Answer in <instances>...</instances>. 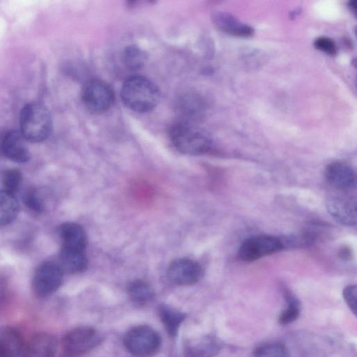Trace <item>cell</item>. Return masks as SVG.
<instances>
[{"label":"cell","mask_w":357,"mask_h":357,"mask_svg":"<svg viewBox=\"0 0 357 357\" xmlns=\"http://www.w3.org/2000/svg\"><path fill=\"white\" fill-rule=\"evenodd\" d=\"M56 349L57 340L54 335L38 333L29 340L24 357H54Z\"/></svg>","instance_id":"cell-15"},{"label":"cell","mask_w":357,"mask_h":357,"mask_svg":"<svg viewBox=\"0 0 357 357\" xmlns=\"http://www.w3.org/2000/svg\"><path fill=\"white\" fill-rule=\"evenodd\" d=\"M253 357H289L287 347L280 342L266 343L257 347Z\"/></svg>","instance_id":"cell-22"},{"label":"cell","mask_w":357,"mask_h":357,"mask_svg":"<svg viewBox=\"0 0 357 357\" xmlns=\"http://www.w3.org/2000/svg\"><path fill=\"white\" fill-rule=\"evenodd\" d=\"M63 271L59 265L52 261H44L36 268L32 282L34 295L43 298L53 294L61 285Z\"/></svg>","instance_id":"cell-7"},{"label":"cell","mask_w":357,"mask_h":357,"mask_svg":"<svg viewBox=\"0 0 357 357\" xmlns=\"http://www.w3.org/2000/svg\"><path fill=\"white\" fill-rule=\"evenodd\" d=\"M126 349L136 357H152L158 351L161 340L150 326L139 325L130 328L123 337Z\"/></svg>","instance_id":"cell-4"},{"label":"cell","mask_w":357,"mask_h":357,"mask_svg":"<svg viewBox=\"0 0 357 357\" xmlns=\"http://www.w3.org/2000/svg\"><path fill=\"white\" fill-rule=\"evenodd\" d=\"M325 177L333 187L347 190L354 186L356 176L354 169L343 162H333L327 165Z\"/></svg>","instance_id":"cell-11"},{"label":"cell","mask_w":357,"mask_h":357,"mask_svg":"<svg viewBox=\"0 0 357 357\" xmlns=\"http://www.w3.org/2000/svg\"><path fill=\"white\" fill-rule=\"evenodd\" d=\"M128 294L130 301L137 306L150 303L154 298L151 287L141 280L132 281L128 286Z\"/></svg>","instance_id":"cell-21"},{"label":"cell","mask_w":357,"mask_h":357,"mask_svg":"<svg viewBox=\"0 0 357 357\" xmlns=\"http://www.w3.org/2000/svg\"><path fill=\"white\" fill-rule=\"evenodd\" d=\"M169 135L174 147L184 154H203L208 152L212 147L208 134L188 120L172 124Z\"/></svg>","instance_id":"cell-2"},{"label":"cell","mask_w":357,"mask_h":357,"mask_svg":"<svg viewBox=\"0 0 357 357\" xmlns=\"http://www.w3.org/2000/svg\"><path fill=\"white\" fill-rule=\"evenodd\" d=\"M20 205L15 195L0 190V226L7 225L17 217Z\"/></svg>","instance_id":"cell-20"},{"label":"cell","mask_w":357,"mask_h":357,"mask_svg":"<svg viewBox=\"0 0 357 357\" xmlns=\"http://www.w3.org/2000/svg\"><path fill=\"white\" fill-rule=\"evenodd\" d=\"M344 300L351 312L356 314L357 312V288L356 284H350L344 287L342 291Z\"/></svg>","instance_id":"cell-28"},{"label":"cell","mask_w":357,"mask_h":357,"mask_svg":"<svg viewBox=\"0 0 357 357\" xmlns=\"http://www.w3.org/2000/svg\"><path fill=\"white\" fill-rule=\"evenodd\" d=\"M326 208L331 215L339 223L347 225H356V201L355 199L335 197L326 203Z\"/></svg>","instance_id":"cell-12"},{"label":"cell","mask_w":357,"mask_h":357,"mask_svg":"<svg viewBox=\"0 0 357 357\" xmlns=\"http://www.w3.org/2000/svg\"><path fill=\"white\" fill-rule=\"evenodd\" d=\"M100 341L98 332L89 326H80L68 331L62 340L59 357H80L96 347Z\"/></svg>","instance_id":"cell-6"},{"label":"cell","mask_w":357,"mask_h":357,"mask_svg":"<svg viewBox=\"0 0 357 357\" xmlns=\"http://www.w3.org/2000/svg\"><path fill=\"white\" fill-rule=\"evenodd\" d=\"M87 264L85 251L61 248L59 265L63 272L81 273L86 270Z\"/></svg>","instance_id":"cell-18"},{"label":"cell","mask_w":357,"mask_h":357,"mask_svg":"<svg viewBox=\"0 0 357 357\" xmlns=\"http://www.w3.org/2000/svg\"><path fill=\"white\" fill-rule=\"evenodd\" d=\"M22 180V173L17 169L5 170L1 174L3 190L15 195L20 187Z\"/></svg>","instance_id":"cell-24"},{"label":"cell","mask_w":357,"mask_h":357,"mask_svg":"<svg viewBox=\"0 0 357 357\" xmlns=\"http://www.w3.org/2000/svg\"><path fill=\"white\" fill-rule=\"evenodd\" d=\"M282 248V242L276 236L257 235L245 239L241 243L238 250V257L244 261H253L275 253Z\"/></svg>","instance_id":"cell-8"},{"label":"cell","mask_w":357,"mask_h":357,"mask_svg":"<svg viewBox=\"0 0 357 357\" xmlns=\"http://www.w3.org/2000/svg\"><path fill=\"white\" fill-rule=\"evenodd\" d=\"M349 7L351 10V11L354 12V14L356 15V1L354 0V1H350L349 2Z\"/></svg>","instance_id":"cell-29"},{"label":"cell","mask_w":357,"mask_h":357,"mask_svg":"<svg viewBox=\"0 0 357 357\" xmlns=\"http://www.w3.org/2000/svg\"><path fill=\"white\" fill-rule=\"evenodd\" d=\"M22 133L11 130L6 134L2 141V151L6 158L17 162L24 163L29 160L31 153Z\"/></svg>","instance_id":"cell-10"},{"label":"cell","mask_w":357,"mask_h":357,"mask_svg":"<svg viewBox=\"0 0 357 357\" xmlns=\"http://www.w3.org/2000/svg\"><path fill=\"white\" fill-rule=\"evenodd\" d=\"M121 99L129 109L137 112H147L156 107L160 93L157 86L140 75L128 78L121 91Z\"/></svg>","instance_id":"cell-1"},{"label":"cell","mask_w":357,"mask_h":357,"mask_svg":"<svg viewBox=\"0 0 357 357\" xmlns=\"http://www.w3.org/2000/svg\"><path fill=\"white\" fill-rule=\"evenodd\" d=\"M314 46L316 49L331 56L337 54V47L335 42L331 38L321 36L315 39Z\"/></svg>","instance_id":"cell-27"},{"label":"cell","mask_w":357,"mask_h":357,"mask_svg":"<svg viewBox=\"0 0 357 357\" xmlns=\"http://www.w3.org/2000/svg\"><path fill=\"white\" fill-rule=\"evenodd\" d=\"M288 303L287 307L282 311L278 318V321L282 325H287L296 321L299 317L300 308L298 301L289 294H286Z\"/></svg>","instance_id":"cell-25"},{"label":"cell","mask_w":357,"mask_h":357,"mask_svg":"<svg viewBox=\"0 0 357 357\" xmlns=\"http://www.w3.org/2000/svg\"><path fill=\"white\" fill-rule=\"evenodd\" d=\"M20 132L26 141L40 142L51 133L52 121L47 108L40 102L26 105L20 113Z\"/></svg>","instance_id":"cell-3"},{"label":"cell","mask_w":357,"mask_h":357,"mask_svg":"<svg viewBox=\"0 0 357 357\" xmlns=\"http://www.w3.org/2000/svg\"><path fill=\"white\" fill-rule=\"evenodd\" d=\"M214 25L220 31L239 37H250L254 34L252 26L243 23L229 13L218 11L212 15Z\"/></svg>","instance_id":"cell-13"},{"label":"cell","mask_w":357,"mask_h":357,"mask_svg":"<svg viewBox=\"0 0 357 357\" xmlns=\"http://www.w3.org/2000/svg\"><path fill=\"white\" fill-rule=\"evenodd\" d=\"M202 268L195 261L181 258L172 261L167 269V277L178 285H191L199 281Z\"/></svg>","instance_id":"cell-9"},{"label":"cell","mask_w":357,"mask_h":357,"mask_svg":"<svg viewBox=\"0 0 357 357\" xmlns=\"http://www.w3.org/2000/svg\"><path fill=\"white\" fill-rule=\"evenodd\" d=\"M115 99L112 86L106 82L93 79L88 81L82 91V100L86 108L93 114L109 110Z\"/></svg>","instance_id":"cell-5"},{"label":"cell","mask_w":357,"mask_h":357,"mask_svg":"<svg viewBox=\"0 0 357 357\" xmlns=\"http://www.w3.org/2000/svg\"><path fill=\"white\" fill-rule=\"evenodd\" d=\"M220 349V342L211 335L190 340L185 346V353L188 357H214Z\"/></svg>","instance_id":"cell-16"},{"label":"cell","mask_w":357,"mask_h":357,"mask_svg":"<svg viewBox=\"0 0 357 357\" xmlns=\"http://www.w3.org/2000/svg\"><path fill=\"white\" fill-rule=\"evenodd\" d=\"M22 347V340L18 331L8 326L0 327V357H17Z\"/></svg>","instance_id":"cell-17"},{"label":"cell","mask_w":357,"mask_h":357,"mask_svg":"<svg viewBox=\"0 0 357 357\" xmlns=\"http://www.w3.org/2000/svg\"><path fill=\"white\" fill-rule=\"evenodd\" d=\"M24 202L27 208L34 212L40 213L44 211L43 202L35 188H29L25 192Z\"/></svg>","instance_id":"cell-26"},{"label":"cell","mask_w":357,"mask_h":357,"mask_svg":"<svg viewBox=\"0 0 357 357\" xmlns=\"http://www.w3.org/2000/svg\"><path fill=\"white\" fill-rule=\"evenodd\" d=\"M59 236L61 241V248L85 251L87 238L81 225L71 222H64L59 227Z\"/></svg>","instance_id":"cell-14"},{"label":"cell","mask_w":357,"mask_h":357,"mask_svg":"<svg viewBox=\"0 0 357 357\" xmlns=\"http://www.w3.org/2000/svg\"><path fill=\"white\" fill-rule=\"evenodd\" d=\"M158 313L167 333L171 337H176L186 314L166 304L159 306Z\"/></svg>","instance_id":"cell-19"},{"label":"cell","mask_w":357,"mask_h":357,"mask_svg":"<svg viewBox=\"0 0 357 357\" xmlns=\"http://www.w3.org/2000/svg\"><path fill=\"white\" fill-rule=\"evenodd\" d=\"M146 54L139 47L132 45L126 47L123 53V61L130 70H137L143 66Z\"/></svg>","instance_id":"cell-23"}]
</instances>
